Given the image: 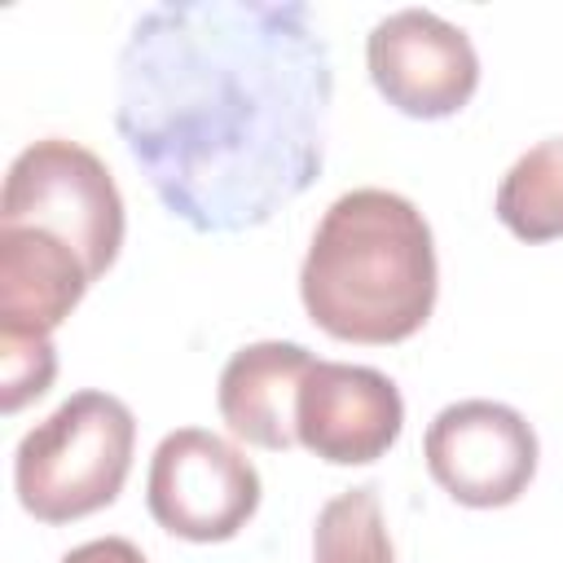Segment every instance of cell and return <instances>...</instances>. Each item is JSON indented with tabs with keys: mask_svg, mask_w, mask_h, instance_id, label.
<instances>
[{
	"mask_svg": "<svg viewBox=\"0 0 563 563\" xmlns=\"http://www.w3.org/2000/svg\"><path fill=\"white\" fill-rule=\"evenodd\" d=\"M334 62L303 0H172L132 22L114 128L194 233H246L312 189Z\"/></svg>",
	"mask_w": 563,
	"mask_h": 563,
	"instance_id": "cell-1",
	"label": "cell"
},
{
	"mask_svg": "<svg viewBox=\"0 0 563 563\" xmlns=\"http://www.w3.org/2000/svg\"><path fill=\"white\" fill-rule=\"evenodd\" d=\"M405 427V400L383 369L312 361L295 405V435L330 466L378 462Z\"/></svg>",
	"mask_w": 563,
	"mask_h": 563,
	"instance_id": "cell-8",
	"label": "cell"
},
{
	"mask_svg": "<svg viewBox=\"0 0 563 563\" xmlns=\"http://www.w3.org/2000/svg\"><path fill=\"white\" fill-rule=\"evenodd\" d=\"M312 361L317 356L303 343H282V339L238 347L220 369V387H216V405L229 431L273 453H286L290 444H299L295 405Z\"/></svg>",
	"mask_w": 563,
	"mask_h": 563,
	"instance_id": "cell-9",
	"label": "cell"
},
{
	"mask_svg": "<svg viewBox=\"0 0 563 563\" xmlns=\"http://www.w3.org/2000/svg\"><path fill=\"white\" fill-rule=\"evenodd\" d=\"M374 88L409 119H449L479 88V57L462 26L431 9H396L365 40Z\"/></svg>",
	"mask_w": 563,
	"mask_h": 563,
	"instance_id": "cell-7",
	"label": "cell"
},
{
	"mask_svg": "<svg viewBox=\"0 0 563 563\" xmlns=\"http://www.w3.org/2000/svg\"><path fill=\"white\" fill-rule=\"evenodd\" d=\"M88 286L84 260L62 238L0 224V334L53 339Z\"/></svg>",
	"mask_w": 563,
	"mask_h": 563,
	"instance_id": "cell-10",
	"label": "cell"
},
{
	"mask_svg": "<svg viewBox=\"0 0 563 563\" xmlns=\"http://www.w3.org/2000/svg\"><path fill=\"white\" fill-rule=\"evenodd\" d=\"M62 563H145V554L128 537H97V541L75 545L70 554H62Z\"/></svg>",
	"mask_w": 563,
	"mask_h": 563,
	"instance_id": "cell-14",
	"label": "cell"
},
{
	"mask_svg": "<svg viewBox=\"0 0 563 563\" xmlns=\"http://www.w3.org/2000/svg\"><path fill=\"white\" fill-rule=\"evenodd\" d=\"M136 418L110 391H75L35 422L13 453V488L40 523H70L106 510L132 471Z\"/></svg>",
	"mask_w": 563,
	"mask_h": 563,
	"instance_id": "cell-3",
	"label": "cell"
},
{
	"mask_svg": "<svg viewBox=\"0 0 563 563\" xmlns=\"http://www.w3.org/2000/svg\"><path fill=\"white\" fill-rule=\"evenodd\" d=\"M422 453L431 479L457 506L475 510L519 501L537 475V431L501 400L444 405L427 427Z\"/></svg>",
	"mask_w": 563,
	"mask_h": 563,
	"instance_id": "cell-6",
	"label": "cell"
},
{
	"mask_svg": "<svg viewBox=\"0 0 563 563\" xmlns=\"http://www.w3.org/2000/svg\"><path fill=\"white\" fill-rule=\"evenodd\" d=\"M497 220L519 242L563 238V136L523 150L497 185Z\"/></svg>",
	"mask_w": 563,
	"mask_h": 563,
	"instance_id": "cell-11",
	"label": "cell"
},
{
	"mask_svg": "<svg viewBox=\"0 0 563 563\" xmlns=\"http://www.w3.org/2000/svg\"><path fill=\"white\" fill-rule=\"evenodd\" d=\"M312 563H396L378 493L369 484L330 497L312 528Z\"/></svg>",
	"mask_w": 563,
	"mask_h": 563,
	"instance_id": "cell-12",
	"label": "cell"
},
{
	"mask_svg": "<svg viewBox=\"0 0 563 563\" xmlns=\"http://www.w3.org/2000/svg\"><path fill=\"white\" fill-rule=\"evenodd\" d=\"M0 224L62 238L97 282L123 246V198L110 167L88 145L44 136L9 163Z\"/></svg>",
	"mask_w": 563,
	"mask_h": 563,
	"instance_id": "cell-4",
	"label": "cell"
},
{
	"mask_svg": "<svg viewBox=\"0 0 563 563\" xmlns=\"http://www.w3.org/2000/svg\"><path fill=\"white\" fill-rule=\"evenodd\" d=\"M435 242L427 216L391 189H352L312 229L299 299L312 325L343 343H400L435 308Z\"/></svg>",
	"mask_w": 563,
	"mask_h": 563,
	"instance_id": "cell-2",
	"label": "cell"
},
{
	"mask_svg": "<svg viewBox=\"0 0 563 563\" xmlns=\"http://www.w3.org/2000/svg\"><path fill=\"white\" fill-rule=\"evenodd\" d=\"M57 352L53 339L40 334H0V409L18 413L35 396L53 387Z\"/></svg>",
	"mask_w": 563,
	"mask_h": 563,
	"instance_id": "cell-13",
	"label": "cell"
},
{
	"mask_svg": "<svg viewBox=\"0 0 563 563\" xmlns=\"http://www.w3.org/2000/svg\"><path fill=\"white\" fill-rule=\"evenodd\" d=\"M145 506L180 541H229L260 510V471L216 431L176 427L150 457Z\"/></svg>",
	"mask_w": 563,
	"mask_h": 563,
	"instance_id": "cell-5",
	"label": "cell"
}]
</instances>
